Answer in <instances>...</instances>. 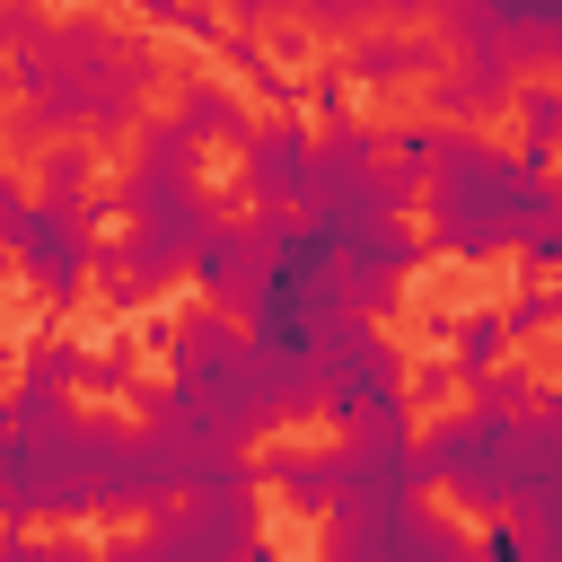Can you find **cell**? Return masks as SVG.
Listing matches in <instances>:
<instances>
[{
    "instance_id": "obj_12",
    "label": "cell",
    "mask_w": 562,
    "mask_h": 562,
    "mask_svg": "<svg viewBox=\"0 0 562 562\" xmlns=\"http://www.w3.org/2000/svg\"><path fill=\"white\" fill-rule=\"evenodd\" d=\"M263 263H272V246L255 220H211L202 246L184 255V272L202 281V307H220V316H246V299L263 290Z\"/></svg>"
},
{
    "instance_id": "obj_20",
    "label": "cell",
    "mask_w": 562,
    "mask_h": 562,
    "mask_svg": "<svg viewBox=\"0 0 562 562\" xmlns=\"http://www.w3.org/2000/svg\"><path fill=\"white\" fill-rule=\"evenodd\" d=\"M132 167H140V176H184V184H202V149H193L167 114H140V132H132Z\"/></svg>"
},
{
    "instance_id": "obj_18",
    "label": "cell",
    "mask_w": 562,
    "mask_h": 562,
    "mask_svg": "<svg viewBox=\"0 0 562 562\" xmlns=\"http://www.w3.org/2000/svg\"><path fill=\"white\" fill-rule=\"evenodd\" d=\"M536 404H544V369L536 360H501V369H483L465 386V413H483V422H527Z\"/></svg>"
},
{
    "instance_id": "obj_27",
    "label": "cell",
    "mask_w": 562,
    "mask_h": 562,
    "mask_svg": "<svg viewBox=\"0 0 562 562\" xmlns=\"http://www.w3.org/2000/svg\"><path fill=\"white\" fill-rule=\"evenodd\" d=\"M70 413V395L61 386H35V378H18V395L0 404V430H53Z\"/></svg>"
},
{
    "instance_id": "obj_21",
    "label": "cell",
    "mask_w": 562,
    "mask_h": 562,
    "mask_svg": "<svg viewBox=\"0 0 562 562\" xmlns=\"http://www.w3.org/2000/svg\"><path fill=\"white\" fill-rule=\"evenodd\" d=\"M88 184H97V149L88 140H53V149H35V202H88Z\"/></svg>"
},
{
    "instance_id": "obj_22",
    "label": "cell",
    "mask_w": 562,
    "mask_h": 562,
    "mask_svg": "<svg viewBox=\"0 0 562 562\" xmlns=\"http://www.w3.org/2000/svg\"><path fill=\"white\" fill-rule=\"evenodd\" d=\"M553 263H562V193H544L527 211V228H518V281H544Z\"/></svg>"
},
{
    "instance_id": "obj_1",
    "label": "cell",
    "mask_w": 562,
    "mask_h": 562,
    "mask_svg": "<svg viewBox=\"0 0 562 562\" xmlns=\"http://www.w3.org/2000/svg\"><path fill=\"white\" fill-rule=\"evenodd\" d=\"M167 79L158 44L114 26V18H44V35L26 53H9V123L0 140L18 149H53V140H132L140 114H149V88Z\"/></svg>"
},
{
    "instance_id": "obj_8",
    "label": "cell",
    "mask_w": 562,
    "mask_h": 562,
    "mask_svg": "<svg viewBox=\"0 0 562 562\" xmlns=\"http://www.w3.org/2000/svg\"><path fill=\"white\" fill-rule=\"evenodd\" d=\"M184 465H193V448H176V439H158V430H123V448H114V465H105V483H97V509L105 518H167L176 501H184Z\"/></svg>"
},
{
    "instance_id": "obj_32",
    "label": "cell",
    "mask_w": 562,
    "mask_h": 562,
    "mask_svg": "<svg viewBox=\"0 0 562 562\" xmlns=\"http://www.w3.org/2000/svg\"><path fill=\"white\" fill-rule=\"evenodd\" d=\"M404 404H457V369L448 360H404Z\"/></svg>"
},
{
    "instance_id": "obj_2",
    "label": "cell",
    "mask_w": 562,
    "mask_h": 562,
    "mask_svg": "<svg viewBox=\"0 0 562 562\" xmlns=\"http://www.w3.org/2000/svg\"><path fill=\"white\" fill-rule=\"evenodd\" d=\"M553 193V176H527L518 149H492L483 132H457L448 158L422 176V246L448 255V263H492L518 246L527 211Z\"/></svg>"
},
{
    "instance_id": "obj_16",
    "label": "cell",
    "mask_w": 562,
    "mask_h": 562,
    "mask_svg": "<svg viewBox=\"0 0 562 562\" xmlns=\"http://www.w3.org/2000/svg\"><path fill=\"white\" fill-rule=\"evenodd\" d=\"M167 123H176L193 149H202V140H220V149H246V132H255V105H246L237 88H220L211 70H184V79H176V114H167Z\"/></svg>"
},
{
    "instance_id": "obj_9",
    "label": "cell",
    "mask_w": 562,
    "mask_h": 562,
    "mask_svg": "<svg viewBox=\"0 0 562 562\" xmlns=\"http://www.w3.org/2000/svg\"><path fill=\"white\" fill-rule=\"evenodd\" d=\"M9 255H18V272H26L53 307H70V299L88 290V220H79V202H26Z\"/></svg>"
},
{
    "instance_id": "obj_30",
    "label": "cell",
    "mask_w": 562,
    "mask_h": 562,
    "mask_svg": "<svg viewBox=\"0 0 562 562\" xmlns=\"http://www.w3.org/2000/svg\"><path fill=\"white\" fill-rule=\"evenodd\" d=\"M26 378L70 395V378H79V342H61V334H35V342H26Z\"/></svg>"
},
{
    "instance_id": "obj_28",
    "label": "cell",
    "mask_w": 562,
    "mask_h": 562,
    "mask_svg": "<svg viewBox=\"0 0 562 562\" xmlns=\"http://www.w3.org/2000/svg\"><path fill=\"white\" fill-rule=\"evenodd\" d=\"M307 35H369L378 26V9L369 0H307V9H290Z\"/></svg>"
},
{
    "instance_id": "obj_17",
    "label": "cell",
    "mask_w": 562,
    "mask_h": 562,
    "mask_svg": "<svg viewBox=\"0 0 562 562\" xmlns=\"http://www.w3.org/2000/svg\"><path fill=\"white\" fill-rule=\"evenodd\" d=\"M255 483L281 492V509L325 518V509H334V448H263V457H255Z\"/></svg>"
},
{
    "instance_id": "obj_36",
    "label": "cell",
    "mask_w": 562,
    "mask_h": 562,
    "mask_svg": "<svg viewBox=\"0 0 562 562\" xmlns=\"http://www.w3.org/2000/svg\"><path fill=\"white\" fill-rule=\"evenodd\" d=\"M35 562H97L79 536H53V544H35Z\"/></svg>"
},
{
    "instance_id": "obj_33",
    "label": "cell",
    "mask_w": 562,
    "mask_h": 562,
    "mask_svg": "<svg viewBox=\"0 0 562 562\" xmlns=\"http://www.w3.org/2000/svg\"><path fill=\"white\" fill-rule=\"evenodd\" d=\"M211 53H220V61L237 70V79H255V70L272 61V53H263V35H237V26H220V44H211Z\"/></svg>"
},
{
    "instance_id": "obj_5",
    "label": "cell",
    "mask_w": 562,
    "mask_h": 562,
    "mask_svg": "<svg viewBox=\"0 0 562 562\" xmlns=\"http://www.w3.org/2000/svg\"><path fill=\"white\" fill-rule=\"evenodd\" d=\"M422 35L448 61H483L509 79H536L562 61V9L553 0H448V9H430Z\"/></svg>"
},
{
    "instance_id": "obj_24",
    "label": "cell",
    "mask_w": 562,
    "mask_h": 562,
    "mask_svg": "<svg viewBox=\"0 0 562 562\" xmlns=\"http://www.w3.org/2000/svg\"><path fill=\"white\" fill-rule=\"evenodd\" d=\"M492 316H501V334H509V342H536V334H553L562 299H553V281H518V290H509V307H492Z\"/></svg>"
},
{
    "instance_id": "obj_37",
    "label": "cell",
    "mask_w": 562,
    "mask_h": 562,
    "mask_svg": "<svg viewBox=\"0 0 562 562\" xmlns=\"http://www.w3.org/2000/svg\"><path fill=\"white\" fill-rule=\"evenodd\" d=\"M0 562H35V536H9L0 527Z\"/></svg>"
},
{
    "instance_id": "obj_29",
    "label": "cell",
    "mask_w": 562,
    "mask_h": 562,
    "mask_svg": "<svg viewBox=\"0 0 562 562\" xmlns=\"http://www.w3.org/2000/svg\"><path fill=\"white\" fill-rule=\"evenodd\" d=\"M246 97L263 105L255 123H299V70H272V61H263V70L246 79Z\"/></svg>"
},
{
    "instance_id": "obj_35",
    "label": "cell",
    "mask_w": 562,
    "mask_h": 562,
    "mask_svg": "<svg viewBox=\"0 0 562 562\" xmlns=\"http://www.w3.org/2000/svg\"><path fill=\"white\" fill-rule=\"evenodd\" d=\"M97 562H167V553H158V536H149V527H132V536H114Z\"/></svg>"
},
{
    "instance_id": "obj_7",
    "label": "cell",
    "mask_w": 562,
    "mask_h": 562,
    "mask_svg": "<svg viewBox=\"0 0 562 562\" xmlns=\"http://www.w3.org/2000/svg\"><path fill=\"white\" fill-rule=\"evenodd\" d=\"M149 536L167 562H272L255 492H184L167 518H149Z\"/></svg>"
},
{
    "instance_id": "obj_13",
    "label": "cell",
    "mask_w": 562,
    "mask_h": 562,
    "mask_svg": "<svg viewBox=\"0 0 562 562\" xmlns=\"http://www.w3.org/2000/svg\"><path fill=\"white\" fill-rule=\"evenodd\" d=\"M509 97H518V79H509V70L448 61V70H430V79H422V123H439V132H483L492 114H509Z\"/></svg>"
},
{
    "instance_id": "obj_11",
    "label": "cell",
    "mask_w": 562,
    "mask_h": 562,
    "mask_svg": "<svg viewBox=\"0 0 562 562\" xmlns=\"http://www.w3.org/2000/svg\"><path fill=\"white\" fill-rule=\"evenodd\" d=\"M430 483H422V457H413V430L404 439H334V509H413Z\"/></svg>"
},
{
    "instance_id": "obj_25",
    "label": "cell",
    "mask_w": 562,
    "mask_h": 562,
    "mask_svg": "<svg viewBox=\"0 0 562 562\" xmlns=\"http://www.w3.org/2000/svg\"><path fill=\"white\" fill-rule=\"evenodd\" d=\"M132 386H140V369H132V351H123V342H88V351H79L70 395H132Z\"/></svg>"
},
{
    "instance_id": "obj_10",
    "label": "cell",
    "mask_w": 562,
    "mask_h": 562,
    "mask_svg": "<svg viewBox=\"0 0 562 562\" xmlns=\"http://www.w3.org/2000/svg\"><path fill=\"white\" fill-rule=\"evenodd\" d=\"M307 176H316V132L307 123H255L246 132V149H237V202L290 220L307 202Z\"/></svg>"
},
{
    "instance_id": "obj_23",
    "label": "cell",
    "mask_w": 562,
    "mask_h": 562,
    "mask_svg": "<svg viewBox=\"0 0 562 562\" xmlns=\"http://www.w3.org/2000/svg\"><path fill=\"white\" fill-rule=\"evenodd\" d=\"M509 105H518V140H527V149H553V140H562V88H553V79H518Z\"/></svg>"
},
{
    "instance_id": "obj_26",
    "label": "cell",
    "mask_w": 562,
    "mask_h": 562,
    "mask_svg": "<svg viewBox=\"0 0 562 562\" xmlns=\"http://www.w3.org/2000/svg\"><path fill=\"white\" fill-rule=\"evenodd\" d=\"M299 105H316L325 132L351 123V79H342V61H307V70H299Z\"/></svg>"
},
{
    "instance_id": "obj_34",
    "label": "cell",
    "mask_w": 562,
    "mask_h": 562,
    "mask_svg": "<svg viewBox=\"0 0 562 562\" xmlns=\"http://www.w3.org/2000/svg\"><path fill=\"white\" fill-rule=\"evenodd\" d=\"M26 202H35V193H26V176H9V167H0V246L18 237V220H26Z\"/></svg>"
},
{
    "instance_id": "obj_6",
    "label": "cell",
    "mask_w": 562,
    "mask_h": 562,
    "mask_svg": "<svg viewBox=\"0 0 562 562\" xmlns=\"http://www.w3.org/2000/svg\"><path fill=\"white\" fill-rule=\"evenodd\" d=\"M413 457H422V483L457 492L465 518H501L509 509V474H518V422H483V413L457 404L413 439Z\"/></svg>"
},
{
    "instance_id": "obj_15",
    "label": "cell",
    "mask_w": 562,
    "mask_h": 562,
    "mask_svg": "<svg viewBox=\"0 0 562 562\" xmlns=\"http://www.w3.org/2000/svg\"><path fill=\"white\" fill-rule=\"evenodd\" d=\"M430 70H448V53L430 35H395V26H369L342 53V79L351 88H404V79H430Z\"/></svg>"
},
{
    "instance_id": "obj_3",
    "label": "cell",
    "mask_w": 562,
    "mask_h": 562,
    "mask_svg": "<svg viewBox=\"0 0 562 562\" xmlns=\"http://www.w3.org/2000/svg\"><path fill=\"white\" fill-rule=\"evenodd\" d=\"M123 448V422L114 413H61L53 430H0V527L26 536L44 518H88L97 509V483Z\"/></svg>"
},
{
    "instance_id": "obj_4",
    "label": "cell",
    "mask_w": 562,
    "mask_h": 562,
    "mask_svg": "<svg viewBox=\"0 0 562 562\" xmlns=\"http://www.w3.org/2000/svg\"><path fill=\"white\" fill-rule=\"evenodd\" d=\"M316 413L342 422V439H404L413 404H404V351L360 325V316H334L325 342H316Z\"/></svg>"
},
{
    "instance_id": "obj_31",
    "label": "cell",
    "mask_w": 562,
    "mask_h": 562,
    "mask_svg": "<svg viewBox=\"0 0 562 562\" xmlns=\"http://www.w3.org/2000/svg\"><path fill=\"white\" fill-rule=\"evenodd\" d=\"M465 562H527V527L518 518H483V536H465Z\"/></svg>"
},
{
    "instance_id": "obj_14",
    "label": "cell",
    "mask_w": 562,
    "mask_h": 562,
    "mask_svg": "<svg viewBox=\"0 0 562 562\" xmlns=\"http://www.w3.org/2000/svg\"><path fill=\"white\" fill-rule=\"evenodd\" d=\"M158 351H167L176 386H220V378L246 369V334H237V316H220V307H184Z\"/></svg>"
},
{
    "instance_id": "obj_19",
    "label": "cell",
    "mask_w": 562,
    "mask_h": 562,
    "mask_svg": "<svg viewBox=\"0 0 562 562\" xmlns=\"http://www.w3.org/2000/svg\"><path fill=\"white\" fill-rule=\"evenodd\" d=\"M448 369H457V386H474L483 369H501L509 360V334H501V316L492 307H465L457 325H448V351H439Z\"/></svg>"
}]
</instances>
